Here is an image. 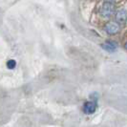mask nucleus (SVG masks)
Segmentation results:
<instances>
[{
    "label": "nucleus",
    "instance_id": "nucleus-1",
    "mask_svg": "<svg viewBox=\"0 0 127 127\" xmlns=\"http://www.w3.org/2000/svg\"><path fill=\"white\" fill-rule=\"evenodd\" d=\"M115 13V6L111 2H104L100 9V14L103 17H110Z\"/></svg>",
    "mask_w": 127,
    "mask_h": 127
},
{
    "label": "nucleus",
    "instance_id": "nucleus-2",
    "mask_svg": "<svg viewBox=\"0 0 127 127\" xmlns=\"http://www.w3.org/2000/svg\"><path fill=\"white\" fill-rule=\"evenodd\" d=\"M120 25L118 22H114V21H110L107 22L105 25H104V31L107 32L110 35H114L117 34L118 32H120Z\"/></svg>",
    "mask_w": 127,
    "mask_h": 127
},
{
    "label": "nucleus",
    "instance_id": "nucleus-3",
    "mask_svg": "<svg viewBox=\"0 0 127 127\" xmlns=\"http://www.w3.org/2000/svg\"><path fill=\"white\" fill-rule=\"evenodd\" d=\"M101 47L108 53H114L118 49V44L113 40H107L105 43L101 44Z\"/></svg>",
    "mask_w": 127,
    "mask_h": 127
},
{
    "label": "nucleus",
    "instance_id": "nucleus-4",
    "mask_svg": "<svg viewBox=\"0 0 127 127\" xmlns=\"http://www.w3.org/2000/svg\"><path fill=\"white\" fill-rule=\"evenodd\" d=\"M116 20L118 23H125L127 21V11L125 9H121L116 13Z\"/></svg>",
    "mask_w": 127,
    "mask_h": 127
},
{
    "label": "nucleus",
    "instance_id": "nucleus-5",
    "mask_svg": "<svg viewBox=\"0 0 127 127\" xmlns=\"http://www.w3.org/2000/svg\"><path fill=\"white\" fill-rule=\"evenodd\" d=\"M95 109H96V105H95V102L94 101L85 102L83 105V112L85 114H93L95 113Z\"/></svg>",
    "mask_w": 127,
    "mask_h": 127
},
{
    "label": "nucleus",
    "instance_id": "nucleus-6",
    "mask_svg": "<svg viewBox=\"0 0 127 127\" xmlns=\"http://www.w3.org/2000/svg\"><path fill=\"white\" fill-rule=\"evenodd\" d=\"M15 66H16V62H15V60H13V59H10V60H8V61H7V67H8L9 69H13Z\"/></svg>",
    "mask_w": 127,
    "mask_h": 127
}]
</instances>
